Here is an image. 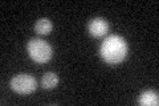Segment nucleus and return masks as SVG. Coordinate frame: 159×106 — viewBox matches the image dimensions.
<instances>
[{"label": "nucleus", "mask_w": 159, "mask_h": 106, "mask_svg": "<svg viewBox=\"0 0 159 106\" xmlns=\"http://www.w3.org/2000/svg\"><path fill=\"white\" fill-rule=\"evenodd\" d=\"M11 88L19 94H31L36 90L37 82L31 74H17L11 80Z\"/></svg>", "instance_id": "3"}, {"label": "nucleus", "mask_w": 159, "mask_h": 106, "mask_svg": "<svg viewBox=\"0 0 159 106\" xmlns=\"http://www.w3.org/2000/svg\"><path fill=\"white\" fill-rule=\"evenodd\" d=\"M27 50L33 61L37 64H45L52 58L53 50L47 41L40 39H31L27 45Z\"/></svg>", "instance_id": "2"}, {"label": "nucleus", "mask_w": 159, "mask_h": 106, "mask_svg": "<svg viewBox=\"0 0 159 106\" xmlns=\"http://www.w3.org/2000/svg\"><path fill=\"white\" fill-rule=\"evenodd\" d=\"M139 104L143 106H158L159 105V95L154 90L143 92L139 97Z\"/></svg>", "instance_id": "5"}, {"label": "nucleus", "mask_w": 159, "mask_h": 106, "mask_svg": "<svg viewBox=\"0 0 159 106\" xmlns=\"http://www.w3.org/2000/svg\"><path fill=\"white\" fill-rule=\"evenodd\" d=\"M52 21L49 19H40L39 21L36 23V25H34V29H36V32L40 33V35H49L52 32Z\"/></svg>", "instance_id": "7"}, {"label": "nucleus", "mask_w": 159, "mask_h": 106, "mask_svg": "<svg viewBox=\"0 0 159 106\" xmlns=\"http://www.w3.org/2000/svg\"><path fill=\"white\" fill-rule=\"evenodd\" d=\"M58 84V76L53 72H48L43 76L41 78V86L44 89H53Z\"/></svg>", "instance_id": "6"}, {"label": "nucleus", "mask_w": 159, "mask_h": 106, "mask_svg": "<svg viewBox=\"0 0 159 106\" xmlns=\"http://www.w3.org/2000/svg\"><path fill=\"white\" fill-rule=\"evenodd\" d=\"M89 32L94 37H102L109 32V23L102 17H96L89 23Z\"/></svg>", "instance_id": "4"}, {"label": "nucleus", "mask_w": 159, "mask_h": 106, "mask_svg": "<svg viewBox=\"0 0 159 106\" xmlns=\"http://www.w3.org/2000/svg\"><path fill=\"white\" fill-rule=\"evenodd\" d=\"M99 54L110 65L121 64L127 56V44L126 40L118 35L107 36L99 48Z\"/></svg>", "instance_id": "1"}]
</instances>
